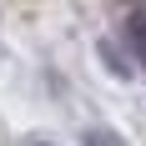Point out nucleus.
Wrapping results in <instances>:
<instances>
[{"mask_svg": "<svg viewBox=\"0 0 146 146\" xmlns=\"http://www.w3.org/2000/svg\"><path fill=\"white\" fill-rule=\"evenodd\" d=\"M126 45H131V56L146 66V15H131L126 20Z\"/></svg>", "mask_w": 146, "mask_h": 146, "instance_id": "obj_1", "label": "nucleus"}, {"mask_svg": "<svg viewBox=\"0 0 146 146\" xmlns=\"http://www.w3.org/2000/svg\"><path fill=\"white\" fill-rule=\"evenodd\" d=\"M86 146H121V141H116V131H91Z\"/></svg>", "mask_w": 146, "mask_h": 146, "instance_id": "obj_2", "label": "nucleus"}]
</instances>
